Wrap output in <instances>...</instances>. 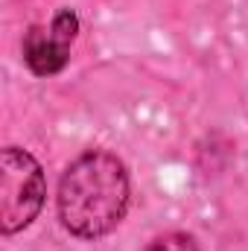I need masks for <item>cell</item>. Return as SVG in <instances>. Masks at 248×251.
Masks as SVG:
<instances>
[{"mask_svg": "<svg viewBox=\"0 0 248 251\" xmlns=\"http://www.w3.org/2000/svg\"><path fill=\"white\" fill-rule=\"evenodd\" d=\"M131 199L125 164L105 149H85L59 181V219L79 240H99L123 222Z\"/></svg>", "mask_w": 248, "mask_h": 251, "instance_id": "1", "label": "cell"}, {"mask_svg": "<svg viewBox=\"0 0 248 251\" xmlns=\"http://www.w3.org/2000/svg\"><path fill=\"white\" fill-rule=\"evenodd\" d=\"M47 178L41 164L21 146L0 155V231L6 237L29 228L44 207Z\"/></svg>", "mask_w": 248, "mask_h": 251, "instance_id": "2", "label": "cell"}, {"mask_svg": "<svg viewBox=\"0 0 248 251\" xmlns=\"http://www.w3.org/2000/svg\"><path fill=\"white\" fill-rule=\"evenodd\" d=\"M79 35V15L73 9H59L47 26L35 24L26 29L21 53L24 64L35 76H56L62 73L64 64L70 62V47Z\"/></svg>", "mask_w": 248, "mask_h": 251, "instance_id": "3", "label": "cell"}, {"mask_svg": "<svg viewBox=\"0 0 248 251\" xmlns=\"http://www.w3.org/2000/svg\"><path fill=\"white\" fill-rule=\"evenodd\" d=\"M143 251H201V249H198L196 237H190L184 231H170V234L155 237Z\"/></svg>", "mask_w": 248, "mask_h": 251, "instance_id": "4", "label": "cell"}]
</instances>
